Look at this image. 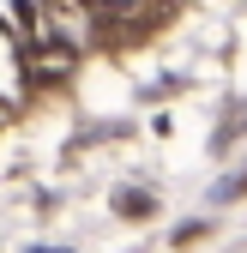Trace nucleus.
I'll return each mask as SVG.
<instances>
[{
  "instance_id": "obj_3",
  "label": "nucleus",
  "mask_w": 247,
  "mask_h": 253,
  "mask_svg": "<svg viewBox=\"0 0 247 253\" xmlns=\"http://www.w3.org/2000/svg\"><path fill=\"white\" fill-rule=\"evenodd\" d=\"M115 205H121V211H127V217H145V211H151V199H145V193H121Z\"/></svg>"
},
{
  "instance_id": "obj_2",
  "label": "nucleus",
  "mask_w": 247,
  "mask_h": 253,
  "mask_svg": "<svg viewBox=\"0 0 247 253\" xmlns=\"http://www.w3.org/2000/svg\"><path fill=\"white\" fill-rule=\"evenodd\" d=\"M18 67H24V79L54 84V79H67V73L79 67V48H67L60 37H42V42H24V48H18Z\"/></svg>"
},
{
  "instance_id": "obj_4",
  "label": "nucleus",
  "mask_w": 247,
  "mask_h": 253,
  "mask_svg": "<svg viewBox=\"0 0 247 253\" xmlns=\"http://www.w3.org/2000/svg\"><path fill=\"white\" fill-rule=\"evenodd\" d=\"M42 253H48V247H42Z\"/></svg>"
},
{
  "instance_id": "obj_1",
  "label": "nucleus",
  "mask_w": 247,
  "mask_h": 253,
  "mask_svg": "<svg viewBox=\"0 0 247 253\" xmlns=\"http://www.w3.org/2000/svg\"><path fill=\"white\" fill-rule=\"evenodd\" d=\"M42 24H48V37H60L67 48H84L90 37H97V12L84 6V0H42Z\"/></svg>"
}]
</instances>
